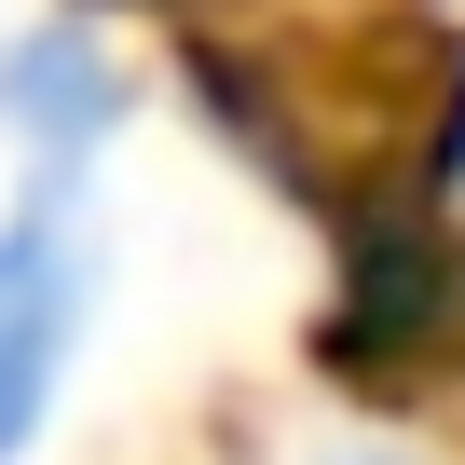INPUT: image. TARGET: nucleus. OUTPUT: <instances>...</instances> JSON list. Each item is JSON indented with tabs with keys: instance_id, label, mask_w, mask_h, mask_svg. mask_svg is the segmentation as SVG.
Here are the masks:
<instances>
[{
	"instance_id": "1",
	"label": "nucleus",
	"mask_w": 465,
	"mask_h": 465,
	"mask_svg": "<svg viewBox=\"0 0 465 465\" xmlns=\"http://www.w3.org/2000/svg\"><path fill=\"white\" fill-rule=\"evenodd\" d=\"M83 315H96V261H83V219H69V178L0 219V465H15L83 356Z\"/></svg>"
},
{
	"instance_id": "2",
	"label": "nucleus",
	"mask_w": 465,
	"mask_h": 465,
	"mask_svg": "<svg viewBox=\"0 0 465 465\" xmlns=\"http://www.w3.org/2000/svg\"><path fill=\"white\" fill-rule=\"evenodd\" d=\"M0 124H15L55 178H83L124 124V55L83 28V15H42L28 42H0Z\"/></svg>"
},
{
	"instance_id": "3",
	"label": "nucleus",
	"mask_w": 465,
	"mask_h": 465,
	"mask_svg": "<svg viewBox=\"0 0 465 465\" xmlns=\"http://www.w3.org/2000/svg\"><path fill=\"white\" fill-rule=\"evenodd\" d=\"M356 465H370V451H356Z\"/></svg>"
}]
</instances>
